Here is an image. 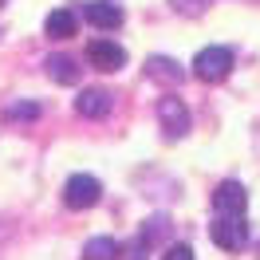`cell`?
Returning <instances> with one entry per match:
<instances>
[{
	"label": "cell",
	"instance_id": "9c48e42d",
	"mask_svg": "<svg viewBox=\"0 0 260 260\" xmlns=\"http://www.w3.org/2000/svg\"><path fill=\"white\" fill-rule=\"evenodd\" d=\"M146 75H150V79H158V83H166V87H178V83L185 79L181 63L166 59V55H154V59H146Z\"/></svg>",
	"mask_w": 260,
	"mask_h": 260
},
{
	"label": "cell",
	"instance_id": "8992f818",
	"mask_svg": "<svg viewBox=\"0 0 260 260\" xmlns=\"http://www.w3.org/2000/svg\"><path fill=\"white\" fill-rule=\"evenodd\" d=\"M213 209L244 217V209H248V193H244V185H241V181H221L217 193H213Z\"/></svg>",
	"mask_w": 260,
	"mask_h": 260
},
{
	"label": "cell",
	"instance_id": "ba28073f",
	"mask_svg": "<svg viewBox=\"0 0 260 260\" xmlns=\"http://www.w3.org/2000/svg\"><path fill=\"white\" fill-rule=\"evenodd\" d=\"M75 111L83 118H103V114L111 111V91H103V87H87L79 99H75Z\"/></svg>",
	"mask_w": 260,
	"mask_h": 260
},
{
	"label": "cell",
	"instance_id": "7a4b0ae2",
	"mask_svg": "<svg viewBox=\"0 0 260 260\" xmlns=\"http://www.w3.org/2000/svg\"><path fill=\"white\" fill-rule=\"evenodd\" d=\"M99 197H103V185H99V178H91V174H71L63 185V205L67 209H91V205H99Z\"/></svg>",
	"mask_w": 260,
	"mask_h": 260
},
{
	"label": "cell",
	"instance_id": "5bb4252c",
	"mask_svg": "<svg viewBox=\"0 0 260 260\" xmlns=\"http://www.w3.org/2000/svg\"><path fill=\"white\" fill-rule=\"evenodd\" d=\"M8 118H28V122H32V118H40V107H36V103H12V107H8Z\"/></svg>",
	"mask_w": 260,
	"mask_h": 260
},
{
	"label": "cell",
	"instance_id": "9a60e30c",
	"mask_svg": "<svg viewBox=\"0 0 260 260\" xmlns=\"http://www.w3.org/2000/svg\"><path fill=\"white\" fill-rule=\"evenodd\" d=\"M162 260H193V248L189 244H170Z\"/></svg>",
	"mask_w": 260,
	"mask_h": 260
},
{
	"label": "cell",
	"instance_id": "5b68a950",
	"mask_svg": "<svg viewBox=\"0 0 260 260\" xmlns=\"http://www.w3.org/2000/svg\"><path fill=\"white\" fill-rule=\"evenodd\" d=\"M158 118H162V126H166L170 138H181V134L189 130V111H185V103L174 99V95L158 99Z\"/></svg>",
	"mask_w": 260,
	"mask_h": 260
},
{
	"label": "cell",
	"instance_id": "8fae6325",
	"mask_svg": "<svg viewBox=\"0 0 260 260\" xmlns=\"http://www.w3.org/2000/svg\"><path fill=\"white\" fill-rule=\"evenodd\" d=\"M44 32H48L51 40H67V36H75V12H67V8L48 12V20H44Z\"/></svg>",
	"mask_w": 260,
	"mask_h": 260
},
{
	"label": "cell",
	"instance_id": "3957f363",
	"mask_svg": "<svg viewBox=\"0 0 260 260\" xmlns=\"http://www.w3.org/2000/svg\"><path fill=\"white\" fill-rule=\"evenodd\" d=\"M229 71H233V51H229V48H205V51H197L193 75L201 83H221Z\"/></svg>",
	"mask_w": 260,
	"mask_h": 260
},
{
	"label": "cell",
	"instance_id": "6da1fadb",
	"mask_svg": "<svg viewBox=\"0 0 260 260\" xmlns=\"http://www.w3.org/2000/svg\"><path fill=\"white\" fill-rule=\"evenodd\" d=\"M209 237L217 248H225V252H237L248 244V229H244V217L237 213H217V221L209 225Z\"/></svg>",
	"mask_w": 260,
	"mask_h": 260
},
{
	"label": "cell",
	"instance_id": "277c9868",
	"mask_svg": "<svg viewBox=\"0 0 260 260\" xmlns=\"http://www.w3.org/2000/svg\"><path fill=\"white\" fill-rule=\"evenodd\" d=\"M87 59L99 71H118V67H126V51L118 48L114 40H91L87 44Z\"/></svg>",
	"mask_w": 260,
	"mask_h": 260
},
{
	"label": "cell",
	"instance_id": "4fadbf2b",
	"mask_svg": "<svg viewBox=\"0 0 260 260\" xmlns=\"http://www.w3.org/2000/svg\"><path fill=\"white\" fill-rule=\"evenodd\" d=\"M146 225L150 229H142V241H138L142 248H150L154 241H162L166 233H170V221H166V217H154V221H146Z\"/></svg>",
	"mask_w": 260,
	"mask_h": 260
},
{
	"label": "cell",
	"instance_id": "30bf717a",
	"mask_svg": "<svg viewBox=\"0 0 260 260\" xmlns=\"http://www.w3.org/2000/svg\"><path fill=\"white\" fill-rule=\"evenodd\" d=\"M44 67H48V75H51L55 83H67V87H71V83H79V75H83L79 63H75L71 55H51Z\"/></svg>",
	"mask_w": 260,
	"mask_h": 260
},
{
	"label": "cell",
	"instance_id": "7c38bea8",
	"mask_svg": "<svg viewBox=\"0 0 260 260\" xmlns=\"http://www.w3.org/2000/svg\"><path fill=\"white\" fill-rule=\"evenodd\" d=\"M118 256H122V248L111 237H95V241L83 244V260H118Z\"/></svg>",
	"mask_w": 260,
	"mask_h": 260
},
{
	"label": "cell",
	"instance_id": "52a82bcc",
	"mask_svg": "<svg viewBox=\"0 0 260 260\" xmlns=\"http://www.w3.org/2000/svg\"><path fill=\"white\" fill-rule=\"evenodd\" d=\"M83 20L95 24V28H103V32H114V28L122 24V8H118V4H107V0H87V4H83Z\"/></svg>",
	"mask_w": 260,
	"mask_h": 260
}]
</instances>
